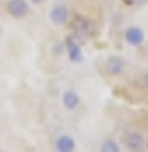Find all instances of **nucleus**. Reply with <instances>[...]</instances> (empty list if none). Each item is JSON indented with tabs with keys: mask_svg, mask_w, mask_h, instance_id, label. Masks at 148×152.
Segmentation results:
<instances>
[{
	"mask_svg": "<svg viewBox=\"0 0 148 152\" xmlns=\"http://www.w3.org/2000/svg\"><path fill=\"white\" fill-rule=\"evenodd\" d=\"M120 144L124 146L128 152H146L148 140L146 136L136 128H126L120 136Z\"/></svg>",
	"mask_w": 148,
	"mask_h": 152,
	"instance_id": "1",
	"label": "nucleus"
},
{
	"mask_svg": "<svg viewBox=\"0 0 148 152\" xmlns=\"http://www.w3.org/2000/svg\"><path fill=\"white\" fill-rule=\"evenodd\" d=\"M126 71H128V63L120 55H110L103 61V73L108 77H122Z\"/></svg>",
	"mask_w": 148,
	"mask_h": 152,
	"instance_id": "2",
	"label": "nucleus"
},
{
	"mask_svg": "<svg viewBox=\"0 0 148 152\" xmlns=\"http://www.w3.org/2000/svg\"><path fill=\"white\" fill-rule=\"evenodd\" d=\"M6 12L14 20H24L31 14V2L29 0H6Z\"/></svg>",
	"mask_w": 148,
	"mask_h": 152,
	"instance_id": "3",
	"label": "nucleus"
},
{
	"mask_svg": "<svg viewBox=\"0 0 148 152\" xmlns=\"http://www.w3.org/2000/svg\"><path fill=\"white\" fill-rule=\"evenodd\" d=\"M49 20L55 26H65L71 20V8H69L67 4H63V2L53 4L51 10H49Z\"/></svg>",
	"mask_w": 148,
	"mask_h": 152,
	"instance_id": "4",
	"label": "nucleus"
},
{
	"mask_svg": "<svg viewBox=\"0 0 148 152\" xmlns=\"http://www.w3.org/2000/svg\"><path fill=\"white\" fill-rule=\"evenodd\" d=\"M69 26H71V33H77L81 35L83 39H87L91 35V31H93V24L87 16H83V14H75V16H71V20H69Z\"/></svg>",
	"mask_w": 148,
	"mask_h": 152,
	"instance_id": "5",
	"label": "nucleus"
},
{
	"mask_svg": "<svg viewBox=\"0 0 148 152\" xmlns=\"http://www.w3.org/2000/svg\"><path fill=\"white\" fill-rule=\"evenodd\" d=\"M124 41H126V45L138 49V47H142V45H144L146 35H144V31H142L138 24H130V26L124 31Z\"/></svg>",
	"mask_w": 148,
	"mask_h": 152,
	"instance_id": "6",
	"label": "nucleus"
},
{
	"mask_svg": "<svg viewBox=\"0 0 148 152\" xmlns=\"http://www.w3.org/2000/svg\"><path fill=\"white\" fill-rule=\"evenodd\" d=\"M53 150L55 152H75L77 150V142H75V138L71 134L63 132V134L53 138Z\"/></svg>",
	"mask_w": 148,
	"mask_h": 152,
	"instance_id": "7",
	"label": "nucleus"
},
{
	"mask_svg": "<svg viewBox=\"0 0 148 152\" xmlns=\"http://www.w3.org/2000/svg\"><path fill=\"white\" fill-rule=\"evenodd\" d=\"M61 105L67 110V112H77L81 107V97L75 89H63L61 94Z\"/></svg>",
	"mask_w": 148,
	"mask_h": 152,
	"instance_id": "8",
	"label": "nucleus"
},
{
	"mask_svg": "<svg viewBox=\"0 0 148 152\" xmlns=\"http://www.w3.org/2000/svg\"><path fill=\"white\" fill-rule=\"evenodd\" d=\"M120 148H122V144L116 142L114 138H108L100 144V152H120Z\"/></svg>",
	"mask_w": 148,
	"mask_h": 152,
	"instance_id": "9",
	"label": "nucleus"
},
{
	"mask_svg": "<svg viewBox=\"0 0 148 152\" xmlns=\"http://www.w3.org/2000/svg\"><path fill=\"white\" fill-rule=\"evenodd\" d=\"M67 55L73 63H79L81 61V47H75V45H67Z\"/></svg>",
	"mask_w": 148,
	"mask_h": 152,
	"instance_id": "10",
	"label": "nucleus"
},
{
	"mask_svg": "<svg viewBox=\"0 0 148 152\" xmlns=\"http://www.w3.org/2000/svg\"><path fill=\"white\" fill-rule=\"evenodd\" d=\"M136 81H138V85H140L144 91H148V69H146V71H142V73L138 75Z\"/></svg>",
	"mask_w": 148,
	"mask_h": 152,
	"instance_id": "11",
	"label": "nucleus"
},
{
	"mask_svg": "<svg viewBox=\"0 0 148 152\" xmlns=\"http://www.w3.org/2000/svg\"><path fill=\"white\" fill-rule=\"evenodd\" d=\"M29 2H31L33 6H41V4H45L47 0H29Z\"/></svg>",
	"mask_w": 148,
	"mask_h": 152,
	"instance_id": "12",
	"label": "nucleus"
},
{
	"mask_svg": "<svg viewBox=\"0 0 148 152\" xmlns=\"http://www.w3.org/2000/svg\"><path fill=\"white\" fill-rule=\"evenodd\" d=\"M124 4H128V6H134V4H138V0H122Z\"/></svg>",
	"mask_w": 148,
	"mask_h": 152,
	"instance_id": "13",
	"label": "nucleus"
}]
</instances>
